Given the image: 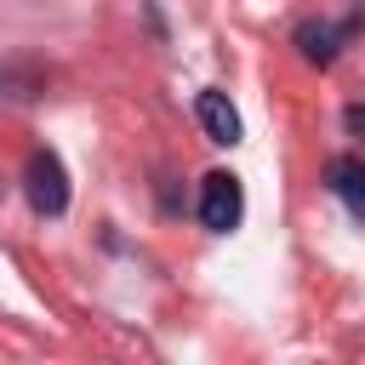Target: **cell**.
Instances as JSON below:
<instances>
[{"label":"cell","mask_w":365,"mask_h":365,"mask_svg":"<svg viewBox=\"0 0 365 365\" xmlns=\"http://www.w3.org/2000/svg\"><path fill=\"white\" fill-rule=\"evenodd\" d=\"M325 182H331V194L365 222V160H354V154H342V160H331V171H325Z\"/></svg>","instance_id":"5"},{"label":"cell","mask_w":365,"mask_h":365,"mask_svg":"<svg viewBox=\"0 0 365 365\" xmlns=\"http://www.w3.org/2000/svg\"><path fill=\"white\" fill-rule=\"evenodd\" d=\"M342 125H348V137H365V103H348L342 108Z\"/></svg>","instance_id":"6"},{"label":"cell","mask_w":365,"mask_h":365,"mask_svg":"<svg viewBox=\"0 0 365 365\" xmlns=\"http://www.w3.org/2000/svg\"><path fill=\"white\" fill-rule=\"evenodd\" d=\"M348 34H354V23H342V29H331V23H302V29H297V51H302L314 68H331Z\"/></svg>","instance_id":"4"},{"label":"cell","mask_w":365,"mask_h":365,"mask_svg":"<svg viewBox=\"0 0 365 365\" xmlns=\"http://www.w3.org/2000/svg\"><path fill=\"white\" fill-rule=\"evenodd\" d=\"M23 182H29L34 217H63V211H68V171H63V160H57L51 148H34V154H29Z\"/></svg>","instance_id":"1"},{"label":"cell","mask_w":365,"mask_h":365,"mask_svg":"<svg viewBox=\"0 0 365 365\" xmlns=\"http://www.w3.org/2000/svg\"><path fill=\"white\" fill-rule=\"evenodd\" d=\"M194 120H200V131H205L211 143H222V148L240 143V114H234V103H228L222 91H200V97H194Z\"/></svg>","instance_id":"3"},{"label":"cell","mask_w":365,"mask_h":365,"mask_svg":"<svg viewBox=\"0 0 365 365\" xmlns=\"http://www.w3.org/2000/svg\"><path fill=\"white\" fill-rule=\"evenodd\" d=\"M240 217H245V188H240V177H234V171H211V177L200 182V222H205L211 234H234Z\"/></svg>","instance_id":"2"}]
</instances>
